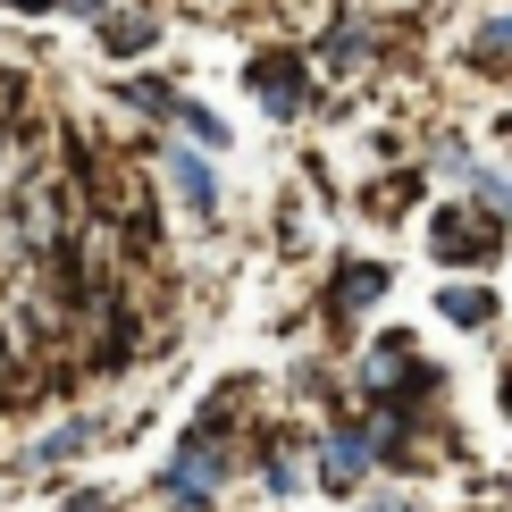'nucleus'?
<instances>
[{
    "label": "nucleus",
    "mask_w": 512,
    "mask_h": 512,
    "mask_svg": "<svg viewBox=\"0 0 512 512\" xmlns=\"http://www.w3.org/2000/svg\"><path fill=\"white\" fill-rule=\"evenodd\" d=\"M101 42L110 51H143L152 42V17H101Z\"/></svg>",
    "instance_id": "9"
},
{
    "label": "nucleus",
    "mask_w": 512,
    "mask_h": 512,
    "mask_svg": "<svg viewBox=\"0 0 512 512\" xmlns=\"http://www.w3.org/2000/svg\"><path fill=\"white\" fill-rule=\"evenodd\" d=\"M236 395L244 387H219V403L194 420V437L177 445V462L160 471V496H177V504H210L219 496V479H227V420H236Z\"/></svg>",
    "instance_id": "1"
},
{
    "label": "nucleus",
    "mask_w": 512,
    "mask_h": 512,
    "mask_svg": "<svg viewBox=\"0 0 512 512\" xmlns=\"http://www.w3.org/2000/svg\"><path fill=\"white\" fill-rule=\"evenodd\" d=\"M504 51H512V26H487L479 34V68H504Z\"/></svg>",
    "instance_id": "10"
},
{
    "label": "nucleus",
    "mask_w": 512,
    "mask_h": 512,
    "mask_svg": "<svg viewBox=\"0 0 512 512\" xmlns=\"http://www.w3.org/2000/svg\"><path fill=\"white\" fill-rule=\"evenodd\" d=\"M504 412H512V361H504Z\"/></svg>",
    "instance_id": "14"
},
{
    "label": "nucleus",
    "mask_w": 512,
    "mask_h": 512,
    "mask_svg": "<svg viewBox=\"0 0 512 512\" xmlns=\"http://www.w3.org/2000/svg\"><path fill=\"white\" fill-rule=\"evenodd\" d=\"M168 177H177V194H185V210H219V194H210V168H194V160H168Z\"/></svg>",
    "instance_id": "7"
},
{
    "label": "nucleus",
    "mask_w": 512,
    "mask_h": 512,
    "mask_svg": "<svg viewBox=\"0 0 512 512\" xmlns=\"http://www.w3.org/2000/svg\"><path fill=\"white\" fill-rule=\"evenodd\" d=\"M252 93H261L269 101V110H311V76L303 68H294V59H252Z\"/></svg>",
    "instance_id": "3"
},
{
    "label": "nucleus",
    "mask_w": 512,
    "mask_h": 512,
    "mask_svg": "<svg viewBox=\"0 0 512 512\" xmlns=\"http://www.w3.org/2000/svg\"><path fill=\"white\" fill-rule=\"evenodd\" d=\"M361 512H420L412 496H378V504H361Z\"/></svg>",
    "instance_id": "12"
},
{
    "label": "nucleus",
    "mask_w": 512,
    "mask_h": 512,
    "mask_svg": "<svg viewBox=\"0 0 512 512\" xmlns=\"http://www.w3.org/2000/svg\"><path fill=\"white\" fill-rule=\"evenodd\" d=\"M9 9H59V0H9ZM76 9H93V0H76Z\"/></svg>",
    "instance_id": "13"
},
{
    "label": "nucleus",
    "mask_w": 512,
    "mask_h": 512,
    "mask_svg": "<svg viewBox=\"0 0 512 512\" xmlns=\"http://www.w3.org/2000/svg\"><path fill=\"white\" fill-rule=\"evenodd\" d=\"M160 118H177V126H185V135H194V143H227V126L210 118L202 101H177V93H168V110H160Z\"/></svg>",
    "instance_id": "8"
},
{
    "label": "nucleus",
    "mask_w": 512,
    "mask_h": 512,
    "mask_svg": "<svg viewBox=\"0 0 512 512\" xmlns=\"http://www.w3.org/2000/svg\"><path fill=\"white\" fill-rule=\"evenodd\" d=\"M445 319H454V328H487L496 303H487V286H445Z\"/></svg>",
    "instance_id": "6"
},
{
    "label": "nucleus",
    "mask_w": 512,
    "mask_h": 512,
    "mask_svg": "<svg viewBox=\"0 0 512 512\" xmlns=\"http://www.w3.org/2000/svg\"><path fill=\"white\" fill-rule=\"evenodd\" d=\"M412 194H420V185H412V177H395L387 194H370V202H378V210H412Z\"/></svg>",
    "instance_id": "11"
},
{
    "label": "nucleus",
    "mask_w": 512,
    "mask_h": 512,
    "mask_svg": "<svg viewBox=\"0 0 512 512\" xmlns=\"http://www.w3.org/2000/svg\"><path fill=\"white\" fill-rule=\"evenodd\" d=\"M361 471H370V454H361V437H336V445H328V471H319V479H328L336 496H353V487H361Z\"/></svg>",
    "instance_id": "5"
},
{
    "label": "nucleus",
    "mask_w": 512,
    "mask_h": 512,
    "mask_svg": "<svg viewBox=\"0 0 512 512\" xmlns=\"http://www.w3.org/2000/svg\"><path fill=\"white\" fill-rule=\"evenodd\" d=\"M370 294H387V269H378V261H353L345 277H336V294H328V303H336V311H361Z\"/></svg>",
    "instance_id": "4"
},
{
    "label": "nucleus",
    "mask_w": 512,
    "mask_h": 512,
    "mask_svg": "<svg viewBox=\"0 0 512 512\" xmlns=\"http://www.w3.org/2000/svg\"><path fill=\"white\" fill-rule=\"evenodd\" d=\"M437 261H496V244H504V219L496 210H437Z\"/></svg>",
    "instance_id": "2"
}]
</instances>
